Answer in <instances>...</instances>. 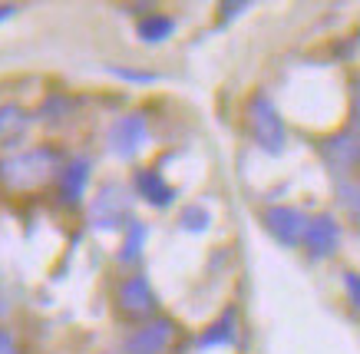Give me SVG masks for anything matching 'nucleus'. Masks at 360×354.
Listing matches in <instances>:
<instances>
[{"instance_id":"obj_6","label":"nucleus","mask_w":360,"mask_h":354,"mask_svg":"<svg viewBox=\"0 0 360 354\" xmlns=\"http://www.w3.org/2000/svg\"><path fill=\"white\" fill-rule=\"evenodd\" d=\"M175 321L172 318H153L146 321L139 331L129 334L126 341V354H165L175 341Z\"/></svg>"},{"instance_id":"obj_3","label":"nucleus","mask_w":360,"mask_h":354,"mask_svg":"<svg viewBox=\"0 0 360 354\" xmlns=\"http://www.w3.org/2000/svg\"><path fill=\"white\" fill-rule=\"evenodd\" d=\"M129 189L122 182H110V186L99 189V196L89 206V225L93 229H106V232H116L122 225H129Z\"/></svg>"},{"instance_id":"obj_5","label":"nucleus","mask_w":360,"mask_h":354,"mask_svg":"<svg viewBox=\"0 0 360 354\" xmlns=\"http://www.w3.org/2000/svg\"><path fill=\"white\" fill-rule=\"evenodd\" d=\"M321 153H324V159H328L338 172H347V169H357L360 166V106L354 110L350 122L340 129L338 136L324 139Z\"/></svg>"},{"instance_id":"obj_15","label":"nucleus","mask_w":360,"mask_h":354,"mask_svg":"<svg viewBox=\"0 0 360 354\" xmlns=\"http://www.w3.org/2000/svg\"><path fill=\"white\" fill-rule=\"evenodd\" d=\"M142 242H146V225H142V222H132L129 235H126V245H122V252H120L122 262H136L142 252Z\"/></svg>"},{"instance_id":"obj_17","label":"nucleus","mask_w":360,"mask_h":354,"mask_svg":"<svg viewBox=\"0 0 360 354\" xmlns=\"http://www.w3.org/2000/svg\"><path fill=\"white\" fill-rule=\"evenodd\" d=\"M344 285H347L350 301L360 308V275H357V272H347V275H344Z\"/></svg>"},{"instance_id":"obj_18","label":"nucleus","mask_w":360,"mask_h":354,"mask_svg":"<svg viewBox=\"0 0 360 354\" xmlns=\"http://www.w3.org/2000/svg\"><path fill=\"white\" fill-rule=\"evenodd\" d=\"M0 354H17V341L11 338V331L0 328Z\"/></svg>"},{"instance_id":"obj_11","label":"nucleus","mask_w":360,"mask_h":354,"mask_svg":"<svg viewBox=\"0 0 360 354\" xmlns=\"http://www.w3.org/2000/svg\"><path fill=\"white\" fill-rule=\"evenodd\" d=\"M136 192H139L149 206H155V209H165V206H172V199H175V189L169 186L155 169H142L139 176H136Z\"/></svg>"},{"instance_id":"obj_20","label":"nucleus","mask_w":360,"mask_h":354,"mask_svg":"<svg viewBox=\"0 0 360 354\" xmlns=\"http://www.w3.org/2000/svg\"><path fill=\"white\" fill-rule=\"evenodd\" d=\"M357 209H360V192H357Z\"/></svg>"},{"instance_id":"obj_19","label":"nucleus","mask_w":360,"mask_h":354,"mask_svg":"<svg viewBox=\"0 0 360 354\" xmlns=\"http://www.w3.org/2000/svg\"><path fill=\"white\" fill-rule=\"evenodd\" d=\"M13 13H17V7H13V4H4V7H0V20H11Z\"/></svg>"},{"instance_id":"obj_4","label":"nucleus","mask_w":360,"mask_h":354,"mask_svg":"<svg viewBox=\"0 0 360 354\" xmlns=\"http://www.w3.org/2000/svg\"><path fill=\"white\" fill-rule=\"evenodd\" d=\"M116 308H120L122 318L129 321H153L155 311H159V298H155L149 278L142 275L122 278L120 288H116Z\"/></svg>"},{"instance_id":"obj_9","label":"nucleus","mask_w":360,"mask_h":354,"mask_svg":"<svg viewBox=\"0 0 360 354\" xmlns=\"http://www.w3.org/2000/svg\"><path fill=\"white\" fill-rule=\"evenodd\" d=\"M307 252L314 258H328V255L338 252L340 245V225L334 215H314L307 222V235H304Z\"/></svg>"},{"instance_id":"obj_8","label":"nucleus","mask_w":360,"mask_h":354,"mask_svg":"<svg viewBox=\"0 0 360 354\" xmlns=\"http://www.w3.org/2000/svg\"><path fill=\"white\" fill-rule=\"evenodd\" d=\"M146 133H149L146 116H142V113H126V116H120V120L112 122V129H110V149L116 156H122V159H129V156H136L142 149V143H146Z\"/></svg>"},{"instance_id":"obj_14","label":"nucleus","mask_w":360,"mask_h":354,"mask_svg":"<svg viewBox=\"0 0 360 354\" xmlns=\"http://www.w3.org/2000/svg\"><path fill=\"white\" fill-rule=\"evenodd\" d=\"M23 129H27V113H23L17 103H4V106H0V143L11 146Z\"/></svg>"},{"instance_id":"obj_1","label":"nucleus","mask_w":360,"mask_h":354,"mask_svg":"<svg viewBox=\"0 0 360 354\" xmlns=\"http://www.w3.org/2000/svg\"><path fill=\"white\" fill-rule=\"evenodd\" d=\"M63 169V156L53 146H33L23 153H11L0 159V186L11 192H37L50 186Z\"/></svg>"},{"instance_id":"obj_10","label":"nucleus","mask_w":360,"mask_h":354,"mask_svg":"<svg viewBox=\"0 0 360 354\" xmlns=\"http://www.w3.org/2000/svg\"><path fill=\"white\" fill-rule=\"evenodd\" d=\"M86 182H89V163L86 159H73L60 169L56 176V196L63 206H79L83 202V192H86Z\"/></svg>"},{"instance_id":"obj_12","label":"nucleus","mask_w":360,"mask_h":354,"mask_svg":"<svg viewBox=\"0 0 360 354\" xmlns=\"http://www.w3.org/2000/svg\"><path fill=\"white\" fill-rule=\"evenodd\" d=\"M238 338V311L225 308L219 315V321H212L202 338H198V348H221V344H231Z\"/></svg>"},{"instance_id":"obj_16","label":"nucleus","mask_w":360,"mask_h":354,"mask_svg":"<svg viewBox=\"0 0 360 354\" xmlns=\"http://www.w3.org/2000/svg\"><path fill=\"white\" fill-rule=\"evenodd\" d=\"M179 225L188 229V232H202V229L212 225V215H208V209H202V206H186L182 215H179Z\"/></svg>"},{"instance_id":"obj_2","label":"nucleus","mask_w":360,"mask_h":354,"mask_svg":"<svg viewBox=\"0 0 360 354\" xmlns=\"http://www.w3.org/2000/svg\"><path fill=\"white\" fill-rule=\"evenodd\" d=\"M248 129L255 136V143L271 156H278L284 149V143H288V129H284L281 113L274 110V103L264 93H255L248 103Z\"/></svg>"},{"instance_id":"obj_13","label":"nucleus","mask_w":360,"mask_h":354,"mask_svg":"<svg viewBox=\"0 0 360 354\" xmlns=\"http://www.w3.org/2000/svg\"><path fill=\"white\" fill-rule=\"evenodd\" d=\"M175 30V20L165 17V13H146L139 23H136V34H139L142 44H162L169 40Z\"/></svg>"},{"instance_id":"obj_7","label":"nucleus","mask_w":360,"mask_h":354,"mask_svg":"<svg viewBox=\"0 0 360 354\" xmlns=\"http://www.w3.org/2000/svg\"><path fill=\"white\" fill-rule=\"evenodd\" d=\"M307 222L311 219H307L304 212L291 209V206H271V209H264V229L281 245H304Z\"/></svg>"}]
</instances>
